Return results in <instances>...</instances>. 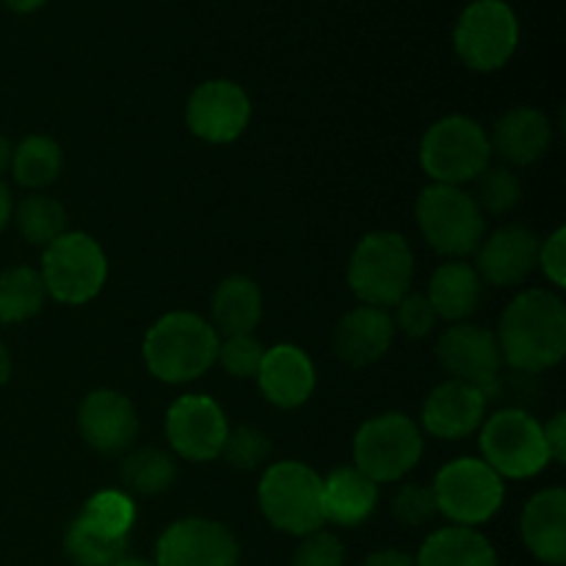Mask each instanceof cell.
I'll use <instances>...</instances> for the list:
<instances>
[{"mask_svg":"<svg viewBox=\"0 0 566 566\" xmlns=\"http://www.w3.org/2000/svg\"><path fill=\"white\" fill-rule=\"evenodd\" d=\"M503 363L517 374L556 368L566 354V304L545 287L523 291L501 315L495 332Z\"/></svg>","mask_w":566,"mask_h":566,"instance_id":"1","label":"cell"},{"mask_svg":"<svg viewBox=\"0 0 566 566\" xmlns=\"http://www.w3.org/2000/svg\"><path fill=\"white\" fill-rule=\"evenodd\" d=\"M219 343V332L208 318L175 310L149 326L144 337V363L164 385H188L213 368Z\"/></svg>","mask_w":566,"mask_h":566,"instance_id":"2","label":"cell"},{"mask_svg":"<svg viewBox=\"0 0 566 566\" xmlns=\"http://www.w3.org/2000/svg\"><path fill=\"white\" fill-rule=\"evenodd\" d=\"M348 285L365 307H396L412 287L415 254L401 232H368L348 260Z\"/></svg>","mask_w":566,"mask_h":566,"instance_id":"3","label":"cell"},{"mask_svg":"<svg viewBox=\"0 0 566 566\" xmlns=\"http://www.w3.org/2000/svg\"><path fill=\"white\" fill-rule=\"evenodd\" d=\"M321 490H324V479L310 464L293 462V459L274 462L265 468L260 479V512L282 534L307 536L324 525Z\"/></svg>","mask_w":566,"mask_h":566,"instance_id":"4","label":"cell"},{"mask_svg":"<svg viewBox=\"0 0 566 566\" xmlns=\"http://www.w3.org/2000/svg\"><path fill=\"white\" fill-rule=\"evenodd\" d=\"M418 227L426 243L448 260H464L475 254L486 232V221L470 191L459 186L431 182L415 205Z\"/></svg>","mask_w":566,"mask_h":566,"instance_id":"5","label":"cell"},{"mask_svg":"<svg viewBox=\"0 0 566 566\" xmlns=\"http://www.w3.org/2000/svg\"><path fill=\"white\" fill-rule=\"evenodd\" d=\"M490 164V136L470 116H446L434 122L420 142V166L440 186L462 188Z\"/></svg>","mask_w":566,"mask_h":566,"instance_id":"6","label":"cell"},{"mask_svg":"<svg viewBox=\"0 0 566 566\" xmlns=\"http://www.w3.org/2000/svg\"><path fill=\"white\" fill-rule=\"evenodd\" d=\"M39 276L50 298L81 307L103 291L108 280V258L86 232H64L44 247Z\"/></svg>","mask_w":566,"mask_h":566,"instance_id":"7","label":"cell"},{"mask_svg":"<svg viewBox=\"0 0 566 566\" xmlns=\"http://www.w3.org/2000/svg\"><path fill=\"white\" fill-rule=\"evenodd\" d=\"M423 457V434L403 412L365 420L354 437V468L374 484H392L412 473Z\"/></svg>","mask_w":566,"mask_h":566,"instance_id":"8","label":"cell"},{"mask_svg":"<svg viewBox=\"0 0 566 566\" xmlns=\"http://www.w3.org/2000/svg\"><path fill=\"white\" fill-rule=\"evenodd\" d=\"M481 459L501 479H534L551 464L542 423L520 407L497 409L481 423Z\"/></svg>","mask_w":566,"mask_h":566,"instance_id":"9","label":"cell"},{"mask_svg":"<svg viewBox=\"0 0 566 566\" xmlns=\"http://www.w3.org/2000/svg\"><path fill=\"white\" fill-rule=\"evenodd\" d=\"M431 490H434L437 512L462 528L490 523L501 512L503 497H506L501 475L484 459L473 457L453 459L446 468H440Z\"/></svg>","mask_w":566,"mask_h":566,"instance_id":"10","label":"cell"},{"mask_svg":"<svg viewBox=\"0 0 566 566\" xmlns=\"http://www.w3.org/2000/svg\"><path fill=\"white\" fill-rule=\"evenodd\" d=\"M517 42L520 22L506 0H473L453 28L457 55L475 72H495L506 66Z\"/></svg>","mask_w":566,"mask_h":566,"instance_id":"11","label":"cell"},{"mask_svg":"<svg viewBox=\"0 0 566 566\" xmlns=\"http://www.w3.org/2000/svg\"><path fill=\"white\" fill-rule=\"evenodd\" d=\"M437 359L451 379L479 387L486 398L501 392V346L495 332L479 324H453L437 340Z\"/></svg>","mask_w":566,"mask_h":566,"instance_id":"12","label":"cell"},{"mask_svg":"<svg viewBox=\"0 0 566 566\" xmlns=\"http://www.w3.org/2000/svg\"><path fill=\"white\" fill-rule=\"evenodd\" d=\"M252 122V99L235 81H205L193 88L186 105V125L208 144H230L243 136Z\"/></svg>","mask_w":566,"mask_h":566,"instance_id":"13","label":"cell"},{"mask_svg":"<svg viewBox=\"0 0 566 566\" xmlns=\"http://www.w3.org/2000/svg\"><path fill=\"white\" fill-rule=\"evenodd\" d=\"M238 542L227 525L205 517L171 523L155 547V566H235Z\"/></svg>","mask_w":566,"mask_h":566,"instance_id":"14","label":"cell"},{"mask_svg":"<svg viewBox=\"0 0 566 566\" xmlns=\"http://www.w3.org/2000/svg\"><path fill=\"white\" fill-rule=\"evenodd\" d=\"M227 415L210 396H180L166 412V437L177 457L188 462H210L227 440Z\"/></svg>","mask_w":566,"mask_h":566,"instance_id":"15","label":"cell"},{"mask_svg":"<svg viewBox=\"0 0 566 566\" xmlns=\"http://www.w3.org/2000/svg\"><path fill=\"white\" fill-rule=\"evenodd\" d=\"M77 429L92 451L114 457V453H125L136 442L138 412L130 398L103 387V390L88 392L81 401Z\"/></svg>","mask_w":566,"mask_h":566,"instance_id":"16","label":"cell"},{"mask_svg":"<svg viewBox=\"0 0 566 566\" xmlns=\"http://www.w3.org/2000/svg\"><path fill=\"white\" fill-rule=\"evenodd\" d=\"M539 235L525 224H506L492 232L475 249V265L481 282L495 287H514L528 280L539 260Z\"/></svg>","mask_w":566,"mask_h":566,"instance_id":"17","label":"cell"},{"mask_svg":"<svg viewBox=\"0 0 566 566\" xmlns=\"http://www.w3.org/2000/svg\"><path fill=\"white\" fill-rule=\"evenodd\" d=\"M486 403L490 398L479 387L457 379L442 381L423 401V429L437 440H464L486 420Z\"/></svg>","mask_w":566,"mask_h":566,"instance_id":"18","label":"cell"},{"mask_svg":"<svg viewBox=\"0 0 566 566\" xmlns=\"http://www.w3.org/2000/svg\"><path fill=\"white\" fill-rule=\"evenodd\" d=\"M254 379L265 401L274 403L276 409H298L310 401L315 390V365L304 348L280 343L274 348H265Z\"/></svg>","mask_w":566,"mask_h":566,"instance_id":"19","label":"cell"},{"mask_svg":"<svg viewBox=\"0 0 566 566\" xmlns=\"http://www.w3.org/2000/svg\"><path fill=\"white\" fill-rule=\"evenodd\" d=\"M392 337H396V326H392L390 313L359 304L337 321L332 346H335L337 359L348 368H368L390 352Z\"/></svg>","mask_w":566,"mask_h":566,"instance_id":"20","label":"cell"},{"mask_svg":"<svg viewBox=\"0 0 566 566\" xmlns=\"http://www.w3.org/2000/svg\"><path fill=\"white\" fill-rule=\"evenodd\" d=\"M486 136H490L492 155L514 169V166L536 164L551 149L553 125L542 111L520 105V108L506 111Z\"/></svg>","mask_w":566,"mask_h":566,"instance_id":"21","label":"cell"},{"mask_svg":"<svg viewBox=\"0 0 566 566\" xmlns=\"http://www.w3.org/2000/svg\"><path fill=\"white\" fill-rule=\"evenodd\" d=\"M525 547L545 564L566 562V492L553 486L525 503L520 517Z\"/></svg>","mask_w":566,"mask_h":566,"instance_id":"22","label":"cell"},{"mask_svg":"<svg viewBox=\"0 0 566 566\" xmlns=\"http://www.w3.org/2000/svg\"><path fill=\"white\" fill-rule=\"evenodd\" d=\"M376 503H379V484L359 473L354 464L332 470L324 479V490H321L324 523L354 528L374 514Z\"/></svg>","mask_w":566,"mask_h":566,"instance_id":"23","label":"cell"},{"mask_svg":"<svg viewBox=\"0 0 566 566\" xmlns=\"http://www.w3.org/2000/svg\"><path fill=\"white\" fill-rule=\"evenodd\" d=\"M263 318V291L252 276L232 274L210 296V326L219 337L252 335Z\"/></svg>","mask_w":566,"mask_h":566,"instance_id":"24","label":"cell"},{"mask_svg":"<svg viewBox=\"0 0 566 566\" xmlns=\"http://www.w3.org/2000/svg\"><path fill=\"white\" fill-rule=\"evenodd\" d=\"M481 287H484V282H481L479 271L473 265L464 263V260H446L431 274L426 298L434 307L437 318L462 324L479 307Z\"/></svg>","mask_w":566,"mask_h":566,"instance_id":"25","label":"cell"},{"mask_svg":"<svg viewBox=\"0 0 566 566\" xmlns=\"http://www.w3.org/2000/svg\"><path fill=\"white\" fill-rule=\"evenodd\" d=\"M418 566H497L495 547L490 545L486 536L479 531L451 525L440 528L423 542L418 558Z\"/></svg>","mask_w":566,"mask_h":566,"instance_id":"26","label":"cell"},{"mask_svg":"<svg viewBox=\"0 0 566 566\" xmlns=\"http://www.w3.org/2000/svg\"><path fill=\"white\" fill-rule=\"evenodd\" d=\"M48 291L31 265H11L0 274V324H22L42 313Z\"/></svg>","mask_w":566,"mask_h":566,"instance_id":"27","label":"cell"},{"mask_svg":"<svg viewBox=\"0 0 566 566\" xmlns=\"http://www.w3.org/2000/svg\"><path fill=\"white\" fill-rule=\"evenodd\" d=\"M61 169H64V153H61L59 142H53L50 136L22 138L11 155L14 180L31 191L48 188L50 182L59 180Z\"/></svg>","mask_w":566,"mask_h":566,"instance_id":"28","label":"cell"},{"mask_svg":"<svg viewBox=\"0 0 566 566\" xmlns=\"http://www.w3.org/2000/svg\"><path fill=\"white\" fill-rule=\"evenodd\" d=\"M122 484L133 495H164L175 486L177 481V464L169 453L158 451V448H138V451L127 453L125 462L119 468Z\"/></svg>","mask_w":566,"mask_h":566,"instance_id":"29","label":"cell"},{"mask_svg":"<svg viewBox=\"0 0 566 566\" xmlns=\"http://www.w3.org/2000/svg\"><path fill=\"white\" fill-rule=\"evenodd\" d=\"M14 224L31 247H48L66 232V208L50 193H33L17 205Z\"/></svg>","mask_w":566,"mask_h":566,"instance_id":"30","label":"cell"},{"mask_svg":"<svg viewBox=\"0 0 566 566\" xmlns=\"http://www.w3.org/2000/svg\"><path fill=\"white\" fill-rule=\"evenodd\" d=\"M77 520L97 534L108 536V539H130L136 506H133V497L127 492L103 490L88 497Z\"/></svg>","mask_w":566,"mask_h":566,"instance_id":"31","label":"cell"},{"mask_svg":"<svg viewBox=\"0 0 566 566\" xmlns=\"http://www.w3.org/2000/svg\"><path fill=\"white\" fill-rule=\"evenodd\" d=\"M475 191L470 197L481 208V213H509L523 199V182L514 175L512 166L490 164L479 177H475Z\"/></svg>","mask_w":566,"mask_h":566,"instance_id":"32","label":"cell"},{"mask_svg":"<svg viewBox=\"0 0 566 566\" xmlns=\"http://www.w3.org/2000/svg\"><path fill=\"white\" fill-rule=\"evenodd\" d=\"M127 542L130 539H108V536L83 525L77 517L64 536L66 556L75 566H111L116 558L127 556Z\"/></svg>","mask_w":566,"mask_h":566,"instance_id":"33","label":"cell"},{"mask_svg":"<svg viewBox=\"0 0 566 566\" xmlns=\"http://www.w3.org/2000/svg\"><path fill=\"white\" fill-rule=\"evenodd\" d=\"M219 457H224V462L235 470L249 473V470L265 468V462L271 459V440L265 431L254 429V426H235L227 431Z\"/></svg>","mask_w":566,"mask_h":566,"instance_id":"34","label":"cell"},{"mask_svg":"<svg viewBox=\"0 0 566 566\" xmlns=\"http://www.w3.org/2000/svg\"><path fill=\"white\" fill-rule=\"evenodd\" d=\"M263 343L254 335H232L219 343V357L216 363L235 379H254L263 363Z\"/></svg>","mask_w":566,"mask_h":566,"instance_id":"35","label":"cell"},{"mask_svg":"<svg viewBox=\"0 0 566 566\" xmlns=\"http://www.w3.org/2000/svg\"><path fill=\"white\" fill-rule=\"evenodd\" d=\"M392 326L401 335L412 337V340H423V337L431 335L437 324V313L429 304L426 293L409 291L401 302L396 304V315H390Z\"/></svg>","mask_w":566,"mask_h":566,"instance_id":"36","label":"cell"},{"mask_svg":"<svg viewBox=\"0 0 566 566\" xmlns=\"http://www.w3.org/2000/svg\"><path fill=\"white\" fill-rule=\"evenodd\" d=\"M437 514L434 490L426 484H403L392 497V517L407 528L426 525Z\"/></svg>","mask_w":566,"mask_h":566,"instance_id":"37","label":"cell"},{"mask_svg":"<svg viewBox=\"0 0 566 566\" xmlns=\"http://www.w3.org/2000/svg\"><path fill=\"white\" fill-rule=\"evenodd\" d=\"M291 566H346V547L329 531H313L302 536Z\"/></svg>","mask_w":566,"mask_h":566,"instance_id":"38","label":"cell"},{"mask_svg":"<svg viewBox=\"0 0 566 566\" xmlns=\"http://www.w3.org/2000/svg\"><path fill=\"white\" fill-rule=\"evenodd\" d=\"M551 285L564 287L566 285V230L558 227L545 243H539V260H536Z\"/></svg>","mask_w":566,"mask_h":566,"instance_id":"39","label":"cell"},{"mask_svg":"<svg viewBox=\"0 0 566 566\" xmlns=\"http://www.w3.org/2000/svg\"><path fill=\"white\" fill-rule=\"evenodd\" d=\"M542 434H545L547 457L551 462H564L566 459V415L556 412L551 418V423L542 426Z\"/></svg>","mask_w":566,"mask_h":566,"instance_id":"40","label":"cell"},{"mask_svg":"<svg viewBox=\"0 0 566 566\" xmlns=\"http://www.w3.org/2000/svg\"><path fill=\"white\" fill-rule=\"evenodd\" d=\"M363 566H418V564H415V558L409 556V553L387 547V551L370 553V556L365 558Z\"/></svg>","mask_w":566,"mask_h":566,"instance_id":"41","label":"cell"},{"mask_svg":"<svg viewBox=\"0 0 566 566\" xmlns=\"http://www.w3.org/2000/svg\"><path fill=\"white\" fill-rule=\"evenodd\" d=\"M11 213H14V202H11V193L9 188L0 182V232L6 230V224L11 221Z\"/></svg>","mask_w":566,"mask_h":566,"instance_id":"42","label":"cell"},{"mask_svg":"<svg viewBox=\"0 0 566 566\" xmlns=\"http://www.w3.org/2000/svg\"><path fill=\"white\" fill-rule=\"evenodd\" d=\"M44 3H48V0H6V6H9L11 11H17V14H31V11L42 9Z\"/></svg>","mask_w":566,"mask_h":566,"instance_id":"43","label":"cell"},{"mask_svg":"<svg viewBox=\"0 0 566 566\" xmlns=\"http://www.w3.org/2000/svg\"><path fill=\"white\" fill-rule=\"evenodd\" d=\"M11 379V354L6 348V343L0 340V387Z\"/></svg>","mask_w":566,"mask_h":566,"instance_id":"44","label":"cell"},{"mask_svg":"<svg viewBox=\"0 0 566 566\" xmlns=\"http://www.w3.org/2000/svg\"><path fill=\"white\" fill-rule=\"evenodd\" d=\"M11 155H14V147H11L9 138L0 133V175H3L6 169H11Z\"/></svg>","mask_w":566,"mask_h":566,"instance_id":"45","label":"cell"},{"mask_svg":"<svg viewBox=\"0 0 566 566\" xmlns=\"http://www.w3.org/2000/svg\"><path fill=\"white\" fill-rule=\"evenodd\" d=\"M111 566H155V564L147 562V558H138V556H122V558H116Z\"/></svg>","mask_w":566,"mask_h":566,"instance_id":"46","label":"cell"}]
</instances>
